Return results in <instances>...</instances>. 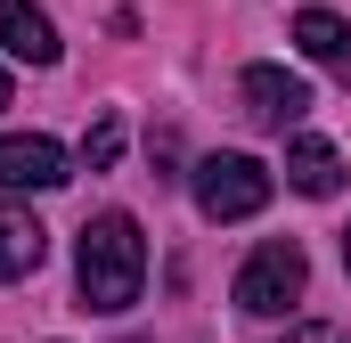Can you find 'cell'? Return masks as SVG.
<instances>
[{
  "label": "cell",
  "instance_id": "obj_7",
  "mask_svg": "<svg viewBox=\"0 0 351 343\" xmlns=\"http://www.w3.org/2000/svg\"><path fill=\"white\" fill-rule=\"evenodd\" d=\"M294 41H302L311 66H327L335 82H351V25L335 8H302V16H294Z\"/></svg>",
  "mask_w": 351,
  "mask_h": 343
},
{
  "label": "cell",
  "instance_id": "obj_2",
  "mask_svg": "<svg viewBox=\"0 0 351 343\" xmlns=\"http://www.w3.org/2000/svg\"><path fill=\"white\" fill-rule=\"evenodd\" d=\"M302 286H311V254L294 246V237H269V246H254V261L237 270V311L245 319H286L294 303H302Z\"/></svg>",
  "mask_w": 351,
  "mask_h": 343
},
{
  "label": "cell",
  "instance_id": "obj_4",
  "mask_svg": "<svg viewBox=\"0 0 351 343\" xmlns=\"http://www.w3.org/2000/svg\"><path fill=\"white\" fill-rule=\"evenodd\" d=\"M237 98H245V115L262 131H302V115H311V90H302V74H286V66H245L237 74Z\"/></svg>",
  "mask_w": 351,
  "mask_h": 343
},
{
  "label": "cell",
  "instance_id": "obj_8",
  "mask_svg": "<svg viewBox=\"0 0 351 343\" xmlns=\"http://www.w3.org/2000/svg\"><path fill=\"white\" fill-rule=\"evenodd\" d=\"M286 188H302V196H335V188H343V156H335L327 139L294 131V139H286Z\"/></svg>",
  "mask_w": 351,
  "mask_h": 343
},
{
  "label": "cell",
  "instance_id": "obj_3",
  "mask_svg": "<svg viewBox=\"0 0 351 343\" xmlns=\"http://www.w3.org/2000/svg\"><path fill=\"white\" fill-rule=\"evenodd\" d=\"M269 204V172L254 156H204L196 164V213L204 221H254Z\"/></svg>",
  "mask_w": 351,
  "mask_h": 343
},
{
  "label": "cell",
  "instance_id": "obj_13",
  "mask_svg": "<svg viewBox=\"0 0 351 343\" xmlns=\"http://www.w3.org/2000/svg\"><path fill=\"white\" fill-rule=\"evenodd\" d=\"M343 270H351V237H343Z\"/></svg>",
  "mask_w": 351,
  "mask_h": 343
},
{
  "label": "cell",
  "instance_id": "obj_10",
  "mask_svg": "<svg viewBox=\"0 0 351 343\" xmlns=\"http://www.w3.org/2000/svg\"><path fill=\"white\" fill-rule=\"evenodd\" d=\"M114 156H123V123L106 115V123H90V139H82V164H90V172H106Z\"/></svg>",
  "mask_w": 351,
  "mask_h": 343
},
{
  "label": "cell",
  "instance_id": "obj_12",
  "mask_svg": "<svg viewBox=\"0 0 351 343\" xmlns=\"http://www.w3.org/2000/svg\"><path fill=\"white\" fill-rule=\"evenodd\" d=\"M0 106H8V66H0Z\"/></svg>",
  "mask_w": 351,
  "mask_h": 343
},
{
  "label": "cell",
  "instance_id": "obj_1",
  "mask_svg": "<svg viewBox=\"0 0 351 343\" xmlns=\"http://www.w3.org/2000/svg\"><path fill=\"white\" fill-rule=\"evenodd\" d=\"M139 286H147V237H139V221L131 213H98L82 221V237H74V294H82V311H131L139 303Z\"/></svg>",
  "mask_w": 351,
  "mask_h": 343
},
{
  "label": "cell",
  "instance_id": "obj_6",
  "mask_svg": "<svg viewBox=\"0 0 351 343\" xmlns=\"http://www.w3.org/2000/svg\"><path fill=\"white\" fill-rule=\"evenodd\" d=\"M0 49L8 58H25V66H58V25H49V8H33V0H0Z\"/></svg>",
  "mask_w": 351,
  "mask_h": 343
},
{
  "label": "cell",
  "instance_id": "obj_9",
  "mask_svg": "<svg viewBox=\"0 0 351 343\" xmlns=\"http://www.w3.org/2000/svg\"><path fill=\"white\" fill-rule=\"evenodd\" d=\"M41 270V221L0 204V278H33Z\"/></svg>",
  "mask_w": 351,
  "mask_h": 343
},
{
  "label": "cell",
  "instance_id": "obj_5",
  "mask_svg": "<svg viewBox=\"0 0 351 343\" xmlns=\"http://www.w3.org/2000/svg\"><path fill=\"white\" fill-rule=\"evenodd\" d=\"M66 180L74 172H66V147L58 139H41V131H8L0 139V188L8 196H25V188L41 196V188H66Z\"/></svg>",
  "mask_w": 351,
  "mask_h": 343
},
{
  "label": "cell",
  "instance_id": "obj_11",
  "mask_svg": "<svg viewBox=\"0 0 351 343\" xmlns=\"http://www.w3.org/2000/svg\"><path fill=\"white\" fill-rule=\"evenodd\" d=\"M278 343H343V327H327V319H294Z\"/></svg>",
  "mask_w": 351,
  "mask_h": 343
}]
</instances>
